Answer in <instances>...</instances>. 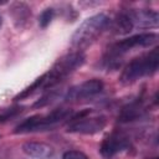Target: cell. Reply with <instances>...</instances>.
<instances>
[{"label":"cell","instance_id":"obj_1","mask_svg":"<svg viewBox=\"0 0 159 159\" xmlns=\"http://www.w3.org/2000/svg\"><path fill=\"white\" fill-rule=\"evenodd\" d=\"M109 22V17L103 12L86 19L72 35L71 46L76 50V52H82L84 48L91 46L98 39V36H101Z\"/></svg>","mask_w":159,"mask_h":159},{"label":"cell","instance_id":"obj_2","mask_svg":"<svg viewBox=\"0 0 159 159\" xmlns=\"http://www.w3.org/2000/svg\"><path fill=\"white\" fill-rule=\"evenodd\" d=\"M158 65H159V48L154 47L148 53L133 58L123 68L119 80L123 84H130L144 76H149L157 72Z\"/></svg>","mask_w":159,"mask_h":159},{"label":"cell","instance_id":"obj_3","mask_svg":"<svg viewBox=\"0 0 159 159\" xmlns=\"http://www.w3.org/2000/svg\"><path fill=\"white\" fill-rule=\"evenodd\" d=\"M84 62V55L82 52H70L57 60V62L52 66V68L45 73V82L42 84L43 89L52 88L66 80L72 72H75L78 67H81Z\"/></svg>","mask_w":159,"mask_h":159},{"label":"cell","instance_id":"obj_4","mask_svg":"<svg viewBox=\"0 0 159 159\" xmlns=\"http://www.w3.org/2000/svg\"><path fill=\"white\" fill-rule=\"evenodd\" d=\"M70 109L66 108H56L47 114H36L32 116L24 122H21L14 130L16 134L30 133V132H39V130H48L53 128L57 123L66 119L70 116Z\"/></svg>","mask_w":159,"mask_h":159},{"label":"cell","instance_id":"obj_5","mask_svg":"<svg viewBox=\"0 0 159 159\" xmlns=\"http://www.w3.org/2000/svg\"><path fill=\"white\" fill-rule=\"evenodd\" d=\"M157 39H158V35L154 32H144V34H138V35H133L127 39H123L116 42L114 45H112L111 48H108L106 61L108 63H114L129 50L135 47L150 46L157 41Z\"/></svg>","mask_w":159,"mask_h":159},{"label":"cell","instance_id":"obj_6","mask_svg":"<svg viewBox=\"0 0 159 159\" xmlns=\"http://www.w3.org/2000/svg\"><path fill=\"white\" fill-rule=\"evenodd\" d=\"M91 109H84L75 116L67 127V132L78 134H94L101 132L107 124L106 117L91 116Z\"/></svg>","mask_w":159,"mask_h":159},{"label":"cell","instance_id":"obj_7","mask_svg":"<svg viewBox=\"0 0 159 159\" xmlns=\"http://www.w3.org/2000/svg\"><path fill=\"white\" fill-rule=\"evenodd\" d=\"M102 89H103V82L101 80H97V78L87 80V81L82 82L81 84H77V86L72 87L67 92L65 99L66 101L87 99V98H91V97L98 94Z\"/></svg>","mask_w":159,"mask_h":159},{"label":"cell","instance_id":"obj_8","mask_svg":"<svg viewBox=\"0 0 159 159\" xmlns=\"http://www.w3.org/2000/svg\"><path fill=\"white\" fill-rule=\"evenodd\" d=\"M128 145H129L128 138L123 133L114 132L103 139L99 147V153L104 159H112L119 152L128 148Z\"/></svg>","mask_w":159,"mask_h":159},{"label":"cell","instance_id":"obj_9","mask_svg":"<svg viewBox=\"0 0 159 159\" xmlns=\"http://www.w3.org/2000/svg\"><path fill=\"white\" fill-rule=\"evenodd\" d=\"M22 152L35 159H51L55 154V149L42 142H26L22 144Z\"/></svg>","mask_w":159,"mask_h":159},{"label":"cell","instance_id":"obj_10","mask_svg":"<svg viewBox=\"0 0 159 159\" xmlns=\"http://www.w3.org/2000/svg\"><path fill=\"white\" fill-rule=\"evenodd\" d=\"M132 20L134 25H139L140 27H154L158 25V14L152 10H142L130 12Z\"/></svg>","mask_w":159,"mask_h":159},{"label":"cell","instance_id":"obj_11","mask_svg":"<svg viewBox=\"0 0 159 159\" xmlns=\"http://www.w3.org/2000/svg\"><path fill=\"white\" fill-rule=\"evenodd\" d=\"M10 14L14 19V22L19 27L24 26L31 16L30 7L25 2H14L10 7Z\"/></svg>","mask_w":159,"mask_h":159},{"label":"cell","instance_id":"obj_12","mask_svg":"<svg viewBox=\"0 0 159 159\" xmlns=\"http://www.w3.org/2000/svg\"><path fill=\"white\" fill-rule=\"evenodd\" d=\"M112 25H113L112 29L118 35L129 34L133 30V27H134V24H133L130 12H120V14H118L116 16V19L113 20V24Z\"/></svg>","mask_w":159,"mask_h":159},{"label":"cell","instance_id":"obj_13","mask_svg":"<svg viewBox=\"0 0 159 159\" xmlns=\"http://www.w3.org/2000/svg\"><path fill=\"white\" fill-rule=\"evenodd\" d=\"M143 113V107L140 104L139 101H135V102H132L130 104L125 106L120 114L118 116V120L119 122H130V120H134L137 118H139Z\"/></svg>","mask_w":159,"mask_h":159},{"label":"cell","instance_id":"obj_14","mask_svg":"<svg viewBox=\"0 0 159 159\" xmlns=\"http://www.w3.org/2000/svg\"><path fill=\"white\" fill-rule=\"evenodd\" d=\"M61 96V89H47V92L34 103L35 108H43L51 103H53L56 99H58Z\"/></svg>","mask_w":159,"mask_h":159},{"label":"cell","instance_id":"obj_15","mask_svg":"<svg viewBox=\"0 0 159 159\" xmlns=\"http://www.w3.org/2000/svg\"><path fill=\"white\" fill-rule=\"evenodd\" d=\"M43 82H45V75H42L41 77H39V78H36L32 83H31V86H29V87H26L25 89H22L14 99L15 101H19V99H24V98H26V97H29L30 94H32L36 89H40V87H42V84H43Z\"/></svg>","mask_w":159,"mask_h":159},{"label":"cell","instance_id":"obj_16","mask_svg":"<svg viewBox=\"0 0 159 159\" xmlns=\"http://www.w3.org/2000/svg\"><path fill=\"white\" fill-rule=\"evenodd\" d=\"M53 16H55V10H53L52 7L45 9V10L40 14V16H39V25H40V27H42V29L47 27V26L50 25V22L52 21Z\"/></svg>","mask_w":159,"mask_h":159},{"label":"cell","instance_id":"obj_17","mask_svg":"<svg viewBox=\"0 0 159 159\" xmlns=\"http://www.w3.org/2000/svg\"><path fill=\"white\" fill-rule=\"evenodd\" d=\"M21 111H22V107H19V106H17V107H12V108H10V109H6L2 114H0V122L7 120V119L15 117V116L19 114Z\"/></svg>","mask_w":159,"mask_h":159},{"label":"cell","instance_id":"obj_18","mask_svg":"<svg viewBox=\"0 0 159 159\" xmlns=\"http://www.w3.org/2000/svg\"><path fill=\"white\" fill-rule=\"evenodd\" d=\"M62 159H89V158L80 150H68V152L63 153Z\"/></svg>","mask_w":159,"mask_h":159},{"label":"cell","instance_id":"obj_19","mask_svg":"<svg viewBox=\"0 0 159 159\" xmlns=\"http://www.w3.org/2000/svg\"><path fill=\"white\" fill-rule=\"evenodd\" d=\"M1 25H2V19H1V16H0V27H1Z\"/></svg>","mask_w":159,"mask_h":159}]
</instances>
